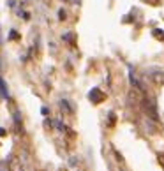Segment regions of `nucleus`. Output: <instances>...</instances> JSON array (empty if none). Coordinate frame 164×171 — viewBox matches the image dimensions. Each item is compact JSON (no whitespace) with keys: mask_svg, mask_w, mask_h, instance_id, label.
<instances>
[{"mask_svg":"<svg viewBox=\"0 0 164 171\" xmlns=\"http://www.w3.org/2000/svg\"><path fill=\"white\" fill-rule=\"evenodd\" d=\"M7 168H9V171H25V166L21 164V160L18 159L16 155H11V157H9Z\"/></svg>","mask_w":164,"mask_h":171,"instance_id":"obj_1","label":"nucleus"},{"mask_svg":"<svg viewBox=\"0 0 164 171\" xmlns=\"http://www.w3.org/2000/svg\"><path fill=\"white\" fill-rule=\"evenodd\" d=\"M88 99L92 101L93 104H99V102H102L104 101V94L101 92L99 88H93V90H90V94H88Z\"/></svg>","mask_w":164,"mask_h":171,"instance_id":"obj_2","label":"nucleus"},{"mask_svg":"<svg viewBox=\"0 0 164 171\" xmlns=\"http://www.w3.org/2000/svg\"><path fill=\"white\" fill-rule=\"evenodd\" d=\"M150 79L161 85V83H164V72L162 71H152L150 72Z\"/></svg>","mask_w":164,"mask_h":171,"instance_id":"obj_3","label":"nucleus"},{"mask_svg":"<svg viewBox=\"0 0 164 171\" xmlns=\"http://www.w3.org/2000/svg\"><path fill=\"white\" fill-rule=\"evenodd\" d=\"M9 97V90H7V85L6 81L0 78V99H7Z\"/></svg>","mask_w":164,"mask_h":171,"instance_id":"obj_4","label":"nucleus"},{"mask_svg":"<svg viewBox=\"0 0 164 171\" xmlns=\"http://www.w3.org/2000/svg\"><path fill=\"white\" fill-rule=\"evenodd\" d=\"M60 106H62V110H66L67 113H72V110L69 108V102H67V101H60Z\"/></svg>","mask_w":164,"mask_h":171,"instance_id":"obj_5","label":"nucleus"},{"mask_svg":"<svg viewBox=\"0 0 164 171\" xmlns=\"http://www.w3.org/2000/svg\"><path fill=\"white\" fill-rule=\"evenodd\" d=\"M0 171H9V168H7V160H0Z\"/></svg>","mask_w":164,"mask_h":171,"instance_id":"obj_6","label":"nucleus"},{"mask_svg":"<svg viewBox=\"0 0 164 171\" xmlns=\"http://www.w3.org/2000/svg\"><path fill=\"white\" fill-rule=\"evenodd\" d=\"M153 35L159 39H164V32H161V30H153Z\"/></svg>","mask_w":164,"mask_h":171,"instance_id":"obj_7","label":"nucleus"},{"mask_svg":"<svg viewBox=\"0 0 164 171\" xmlns=\"http://www.w3.org/2000/svg\"><path fill=\"white\" fill-rule=\"evenodd\" d=\"M159 162H161V166L164 168V154H161V155H159Z\"/></svg>","mask_w":164,"mask_h":171,"instance_id":"obj_8","label":"nucleus"},{"mask_svg":"<svg viewBox=\"0 0 164 171\" xmlns=\"http://www.w3.org/2000/svg\"><path fill=\"white\" fill-rule=\"evenodd\" d=\"M6 134H7V133H6V129H0V136H6Z\"/></svg>","mask_w":164,"mask_h":171,"instance_id":"obj_9","label":"nucleus"},{"mask_svg":"<svg viewBox=\"0 0 164 171\" xmlns=\"http://www.w3.org/2000/svg\"><path fill=\"white\" fill-rule=\"evenodd\" d=\"M72 4H80V0H71Z\"/></svg>","mask_w":164,"mask_h":171,"instance_id":"obj_10","label":"nucleus"}]
</instances>
